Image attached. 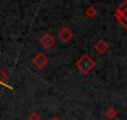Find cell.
Masks as SVG:
<instances>
[{
    "label": "cell",
    "instance_id": "4fadbf2b",
    "mask_svg": "<svg viewBox=\"0 0 127 120\" xmlns=\"http://www.w3.org/2000/svg\"><path fill=\"white\" fill-rule=\"evenodd\" d=\"M74 120H75V119H74Z\"/></svg>",
    "mask_w": 127,
    "mask_h": 120
},
{
    "label": "cell",
    "instance_id": "3957f363",
    "mask_svg": "<svg viewBox=\"0 0 127 120\" xmlns=\"http://www.w3.org/2000/svg\"><path fill=\"white\" fill-rule=\"evenodd\" d=\"M40 45L44 48V49H51L54 45H55V43H56V40H55V38L51 35V34H44L41 38H40Z\"/></svg>",
    "mask_w": 127,
    "mask_h": 120
},
{
    "label": "cell",
    "instance_id": "6da1fadb",
    "mask_svg": "<svg viewBox=\"0 0 127 120\" xmlns=\"http://www.w3.org/2000/svg\"><path fill=\"white\" fill-rule=\"evenodd\" d=\"M76 66L77 69L82 73V74H89L94 68H95V60L87 55V54H84L76 63Z\"/></svg>",
    "mask_w": 127,
    "mask_h": 120
},
{
    "label": "cell",
    "instance_id": "ba28073f",
    "mask_svg": "<svg viewBox=\"0 0 127 120\" xmlns=\"http://www.w3.org/2000/svg\"><path fill=\"white\" fill-rule=\"evenodd\" d=\"M96 14H97V10H96L94 6H90V8H87V9L85 10V15H86L87 18H90V19L95 18Z\"/></svg>",
    "mask_w": 127,
    "mask_h": 120
},
{
    "label": "cell",
    "instance_id": "8992f818",
    "mask_svg": "<svg viewBox=\"0 0 127 120\" xmlns=\"http://www.w3.org/2000/svg\"><path fill=\"white\" fill-rule=\"evenodd\" d=\"M115 16H116V19H117V21L123 26V28H127V24H126V14H123V13H120V11H116V14H115Z\"/></svg>",
    "mask_w": 127,
    "mask_h": 120
},
{
    "label": "cell",
    "instance_id": "7c38bea8",
    "mask_svg": "<svg viewBox=\"0 0 127 120\" xmlns=\"http://www.w3.org/2000/svg\"><path fill=\"white\" fill-rule=\"evenodd\" d=\"M0 84H3V85H5V86H9V85H6V84H4V83H1V81H0ZM9 88H10V89H13L11 86H9Z\"/></svg>",
    "mask_w": 127,
    "mask_h": 120
},
{
    "label": "cell",
    "instance_id": "9c48e42d",
    "mask_svg": "<svg viewBox=\"0 0 127 120\" xmlns=\"http://www.w3.org/2000/svg\"><path fill=\"white\" fill-rule=\"evenodd\" d=\"M40 119H41V116H40V114L37 111H32L28 116V120H40Z\"/></svg>",
    "mask_w": 127,
    "mask_h": 120
},
{
    "label": "cell",
    "instance_id": "5b68a950",
    "mask_svg": "<svg viewBox=\"0 0 127 120\" xmlns=\"http://www.w3.org/2000/svg\"><path fill=\"white\" fill-rule=\"evenodd\" d=\"M108 48H110V44H108L106 40H103V39L98 40V41L95 44V50H96L98 54H103V53H106V51L108 50Z\"/></svg>",
    "mask_w": 127,
    "mask_h": 120
},
{
    "label": "cell",
    "instance_id": "52a82bcc",
    "mask_svg": "<svg viewBox=\"0 0 127 120\" xmlns=\"http://www.w3.org/2000/svg\"><path fill=\"white\" fill-rule=\"evenodd\" d=\"M105 116L110 120H113L116 116H117V110L113 109V108H108L106 111H105Z\"/></svg>",
    "mask_w": 127,
    "mask_h": 120
},
{
    "label": "cell",
    "instance_id": "30bf717a",
    "mask_svg": "<svg viewBox=\"0 0 127 120\" xmlns=\"http://www.w3.org/2000/svg\"><path fill=\"white\" fill-rule=\"evenodd\" d=\"M126 4H127V1H126V0H123V1H122V4H121V5L117 8V11L126 14Z\"/></svg>",
    "mask_w": 127,
    "mask_h": 120
},
{
    "label": "cell",
    "instance_id": "277c9868",
    "mask_svg": "<svg viewBox=\"0 0 127 120\" xmlns=\"http://www.w3.org/2000/svg\"><path fill=\"white\" fill-rule=\"evenodd\" d=\"M72 35L74 34H72L71 29H69V28H61L59 31V39L62 43H69L72 39Z\"/></svg>",
    "mask_w": 127,
    "mask_h": 120
},
{
    "label": "cell",
    "instance_id": "7a4b0ae2",
    "mask_svg": "<svg viewBox=\"0 0 127 120\" xmlns=\"http://www.w3.org/2000/svg\"><path fill=\"white\" fill-rule=\"evenodd\" d=\"M49 63V59L46 58L45 54L42 53H37L34 58H32V64L37 68V69H44Z\"/></svg>",
    "mask_w": 127,
    "mask_h": 120
},
{
    "label": "cell",
    "instance_id": "8fae6325",
    "mask_svg": "<svg viewBox=\"0 0 127 120\" xmlns=\"http://www.w3.org/2000/svg\"><path fill=\"white\" fill-rule=\"evenodd\" d=\"M50 120H61V119H60L59 116H52V118H51Z\"/></svg>",
    "mask_w": 127,
    "mask_h": 120
}]
</instances>
